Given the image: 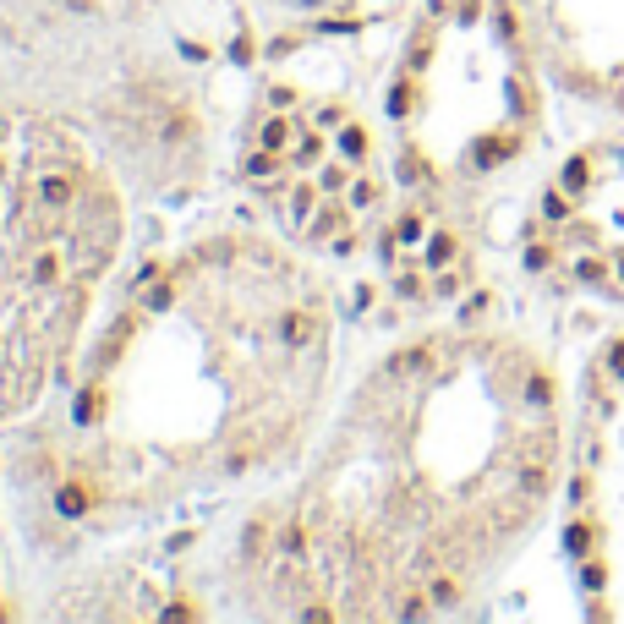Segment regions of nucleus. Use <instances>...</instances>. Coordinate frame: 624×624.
Segmentation results:
<instances>
[{"label": "nucleus", "instance_id": "obj_1", "mask_svg": "<svg viewBox=\"0 0 624 624\" xmlns=\"http://www.w3.org/2000/svg\"><path fill=\"white\" fill-rule=\"evenodd\" d=\"M55 515L61 520H83V515H94V488H88L83 477H66L61 488H55Z\"/></svg>", "mask_w": 624, "mask_h": 624}, {"label": "nucleus", "instance_id": "obj_2", "mask_svg": "<svg viewBox=\"0 0 624 624\" xmlns=\"http://www.w3.org/2000/svg\"><path fill=\"white\" fill-rule=\"evenodd\" d=\"M39 203L55 208V214H61V208H72L77 203V181L66 176V170H44V176H39Z\"/></svg>", "mask_w": 624, "mask_h": 624}, {"label": "nucleus", "instance_id": "obj_3", "mask_svg": "<svg viewBox=\"0 0 624 624\" xmlns=\"http://www.w3.org/2000/svg\"><path fill=\"white\" fill-rule=\"evenodd\" d=\"M104 406H110L104 384H83V389L72 395V422H77V427H99V422H104Z\"/></svg>", "mask_w": 624, "mask_h": 624}, {"label": "nucleus", "instance_id": "obj_4", "mask_svg": "<svg viewBox=\"0 0 624 624\" xmlns=\"http://www.w3.org/2000/svg\"><path fill=\"white\" fill-rule=\"evenodd\" d=\"M345 219H351V203H318V214L307 219V236L312 241H334L345 230Z\"/></svg>", "mask_w": 624, "mask_h": 624}, {"label": "nucleus", "instance_id": "obj_5", "mask_svg": "<svg viewBox=\"0 0 624 624\" xmlns=\"http://www.w3.org/2000/svg\"><path fill=\"white\" fill-rule=\"evenodd\" d=\"M515 148H520L515 137H477V143H471V170H499Z\"/></svg>", "mask_w": 624, "mask_h": 624}, {"label": "nucleus", "instance_id": "obj_6", "mask_svg": "<svg viewBox=\"0 0 624 624\" xmlns=\"http://www.w3.org/2000/svg\"><path fill=\"white\" fill-rule=\"evenodd\" d=\"M455 252H460V241L449 236V230H438V236L422 241V269H427V274H444L449 263H455Z\"/></svg>", "mask_w": 624, "mask_h": 624}, {"label": "nucleus", "instance_id": "obj_7", "mask_svg": "<svg viewBox=\"0 0 624 624\" xmlns=\"http://www.w3.org/2000/svg\"><path fill=\"white\" fill-rule=\"evenodd\" d=\"M312 334H318V318H312V312H285L280 318V345H291V351L312 345Z\"/></svg>", "mask_w": 624, "mask_h": 624}, {"label": "nucleus", "instance_id": "obj_8", "mask_svg": "<svg viewBox=\"0 0 624 624\" xmlns=\"http://www.w3.org/2000/svg\"><path fill=\"white\" fill-rule=\"evenodd\" d=\"M318 192L323 198H345V192H351V159H329V165L318 170Z\"/></svg>", "mask_w": 624, "mask_h": 624}, {"label": "nucleus", "instance_id": "obj_9", "mask_svg": "<svg viewBox=\"0 0 624 624\" xmlns=\"http://www.w3.org/2000/svg\"><path fill=\"white\" fill-rule=\"evenodd\" d=\"M291 137H296L291 115H269V121H263V132H258V143L274 148V154H285V148H291Z\"/></svg>", "mask_w": 624, "mask_h": 624}, {"label": "nucleus", "instance_id": "obj_10", "mask_svg": "<svg viewBox=\"0 0 624 624\" xmlns=\"http://www.w3.org/2000/svg\"><path fill=\"white\" fill-rule=\"evenodd\" d=\"M422 367H433V345H411V351L389 356L384 373H389V378H400V373H422Z\"/></svg>", "mask_w": 624, "mask_h": 624}, {"label": "nucleus", "instance_id": "obj_11", "mask_svg": "<svg viewBox=\"0 0 624 624\" xmlns=\"http://www.w3.org/2000/svg\"><path fill=\"white\" fill-rule=\"evenodd\" d=\"M334 148H340V159H351V165H362V159H367V126L345 121V126H340V137H334Z\"/></svg>", "mask_w": 624, "mask_h": 624}, {"label": "nucleus", "instance_id": "obj_12", "mask_svg": "<svg viewBox=\"0 0 624 624\" xmlns=\"http://www.w3.org/2000/svg\"><path fill=\"white\" fill-rule=\"evenodd\" d=\"M433 50H438V33L433 28H416V39H411V50H406V72L416 77L427 61H433Z\"/></svg>", "mask_w": 624, "mask_h": 624}, {"label": "nucleus", "instance_id": "obj_13", "mask_svg": "<svg viewBox=\"0 0 624 624\" xmlns=\"http://www.w3.org/2000/svg\"><path fill=\"white\" fill-rule=\"evenodd\" d=\"M323 148H329V137H323V126H312V132H302V137H296V165H318V159H323Z\"/></svg>", "mask_w": 624, "mask_h": 624}, {"label": "nucleus", "instance_id": "obj_14", "mask_svg": "<svg viewBox=\"0 0 624 624\" xmlns=\"http://www.w3.org/2000/svg\"><path fill=\"white\" fill-rule=\"evenodd\" d=\"M411 99H416V88H411V72H400V83L389 88V99H384V110L395 115V121H406L411 115Z\"/></svg>", "mask_w": 624, "mask_h": 624}, {"label": "nucleus", "instance_id": "obj_15", "mask_svg": "<svg viewBox=\"0 0 624 624\" xmlns=\"http://www.w3.org/2000/svg\"><path fill=\"white\" fill-rule=\"evenodd\" d=\"M280 165H285V154H274V148H263V143H258V154H247V176L252 181H269Z\"/></svg>", "mask_w": 624, "mask_h": 624}, {"label": "nucleus", "instance_id": "obj_16", "mask_svg": "<svg viewBox=\"0 0 624 624\" xmlns=\"http://www.w3.org/2000/svg\"><path fill=\"white\" fill-rule=\"evenodd\" d=\"M318 198H323L318 181H312V187H296V192H291V219H296V225H307V219L318 214Z\"/></svg>", "mask_w": 624, "mask_h": 624}, {"label": "nucleus", "instance_id": "obj_17", "mask_svg": "<svg viewBox=\"0 0 624 624\" xmlns=\"http://www.w3.org/2000/svg\"><path fill=\"white\" fill-rule=\"evenodd\" d=\"M280 553H285V559H307V526H302V520H285Z\"/></svg>", "mask_w": 624, "mask_h": 624}, {"label": "nucleus", "instance_id": "obj_18", "mask_svg": "<svg viewBox=\"0 0 624 624\" xmlns=\"http://www.w3.org/2000/svg\"><path fill=\"white\" fill-rule=\"evenodd\" d=\"M422 176H433V165L422 159V148H400V181H406V187H416Z\"/></svg>", "mask_w": 624, "mask_h": 624}, {"label": "nucleus", "instance_id": "obj_19", "mask_svg": "<svg viewBox=\"0 0 624 624\" xmlns=\"http://www.w3.org/2000/svg\"><path fill=\"white\" fill-rule=\"evenodd\" d=\"M427 597H433V608H455L460 603V581L455 575H433V581H427Z\"/></svg>", "mask_w": 624, "mask_h": 624}, {"label": "nucleus", "instance_id": "obj_20", "mask_svg": "<svg viewBox=\"0 0 624 624\" xmlns=\"http://www.w3.org/2000/svg\"><path fill=\"white\" fill-rule=\"evenodd\" d=\"M55 280H61V258H55V252H39V258H33V285L44 291V285H55Z\"/></svg>", "mask_w": 624, "mask_h": 624}, {"label": "nucleus", "instance_id": "obj_21", "mask_svg": "<svg viewBox=\"0 0 624 624\" xmlns=\"http://www.w3.org/2000/svg\"><path fill=\"white\" fill-rule=\"evenodd\" d=\"M345 121H351V110H345V104H318V115H312V126H323V132H340Z\"/></svg>", "mask_w": 624, "mask_h": 624}, {"label": "nucleus", "instance_id": "obj_22", "mask_svg": "<svg viewBox=\"0 0 624 624\" xmlns=\"http://www.w3.org/2000/svg\"><path fill=\"white\" fill-rule=\"evenodd\" d=\"M345 203H351V208H373V203H378V181H373V176L351 181V192H345Z\"/></svg>", "mask_w": 624, "mask_h": 624}, {"label": "nucleus", "instance_id": "obj_23", "mask_svg": "<svg viewBox=\"0 0 624 624\" xmlns=\"http://www.w3.org/2000/svg\"><path fill=\"white\" fill-rule=\"evenodd\" d=\"M422 214H416V208H411V214H400V225H395V236L400 241H406V247H422Z\"/></svg>", "mask_w": 624, "mask_h": 624}, {"label": "nucleus", "instance_id": "obj_24", "mask_svg": "<svg viewBox=\"0 0 624 624\" xmlns=\"http://www.w3.org/2000/svg\"><path fill=\"white\" fill-rule=\"evenodd\" d=\"M143 307H148V312H170V307H176V285H170V280H159L154 291L143 296Z\"/></svg>", "mask_w": 624, "mask_h": 624}, {"label": "nucleus", "instance_id": "obj_25", "mask_svg": "<svg viewBox=\"0 0 624 624\" xmlns=\"http://www.w3.org/2000/svg\"><path fill=\"white\" fill-rule=\"evenodd\" d=\"M526 400H531V406H548V400H553L548 373H531V378H526Z\"/></svg>", "mask_w": 624, "mask_h": 624}, {"label": "nucleus", "instance_id": "obj_26", "mask_svg": "<svg viewBox=\"0 0 624 624\" xmlns=\"http://www.w3.org/2000/svg\"><path fill=\"white\" fill-rule=\"evenodd\" d=\"M241 548H247V553H263V548H269V526H263V520H252V526L241 531Z\"/></svg>", "mask_w": 624, "mask_h": 624}, {"label": "nucleus", "instance_id": "obj_27", "mask_svg": "<svg viewBox=\"0 0 624 624\" xmlns=\"http://www.w3.org/2000/svg\"><path fill=\"white\" fill-rule=\"evenodd\" d=\"M165 619L170 624H192V619H198V608H192V603H165Z\"/></svg>", "mask_w": 624, "mask_h": 624}, {"label": "nucleus", "instance_id": "obj_28", "mask_svg": "<svg viewBox=\"0 0 624 624\" xmlns=\"http://www.w3.org/2000/svg\"><path fill=\"white\" fill-rule=\"evenodd\" d=\"M400 296H406V302H416V296H427L422 291V274H400V285H395Z\"/></svg>", "mask_w": 624, "mask_h": 624}, {"label": "nucleus", "instance_id": "obj_29", "mask_svg": "<svg viewBox=\"0 0 624 624\" xmlns=\"http://www.w3.org/2000/svg\"><path fill=\"white\" fill-rule=\"evenodd\" d=\"M230 55H236V61H252V55H258V39H252V33H241V39L230 44Z\"/></svg>", "mask_w": 624, "mask_h": 624}, {"label": "nucleus", "instance_id": "obj_30", "mask_svg": "<svg viewBox=\"0 0 624 624\" xmlns=\"http://www.w3.org/2000/svg\"><path fill=\"white\" fill-rule=\"evenodd\" d=\"M477 17H482V0H460V11H455V22H460V28H471Z\"/></svg>", "mask_w": 624, "mask_h": 624}, {"label": "nucleus", "instance_id": "obj_31", "mask_svg": "<svg viewBox=\"0 0 624 624\" xmlns=\"http://www.w3.org/2000/svg\"><path fill=\"white\" fill-rule=\"evenodd\" d=\"M269 99H274V110H291V104H296V88H291V83H274Z\"/></svg>", "mask_w": 624, "mask_h": 624}, {"label": "nucleus", "instance_id": "obj_32", "mask_svg": "<svg viewBox=\"0 0 624 624\" xmlns=\"http://www.w3.org/2000/svg\"><path fill=\"white\" fill-rule=\"evenodd\" d=\"M542 214H548V219H564V214H570V203H564L559 192H548V198H542Z\"/></svg>", "mask_w": 624, "mask_h": 624}, {"label": "nucleus", "instance_id": "obj_33", "mask_svg": "<svg viewBox=\"0 0 624 624\" xmlns=\"http://www.w3.org/2000/svg\"><path fill=\"white\" fill-rule=\"evenodd\" d=\"M252 466V455H247V449H236V455H225V471H230V477H241V471H247Z\"/></svg>", "mask_w": 624, "mask_h": 624}, {"label": "nucleus", "instance_id": "obj_34", "mask_svg": "<svg viewBox=\"0 0 624 624\" xmlns=\"http://www.w3.org/2000/svg\"><path fill=\"white\" fill-rule=\"evenodd\" d=\"M427 608H433V597H427V603H422V597H411V603H400V619H422Z\"/></svg>", "mask_w": 624, "mask_h": 624}, {"label": "nucleus", "instance_id": "obj_35", "mask_svg": "<svg viewBox=\"0 0 624 624\" xmlns=\"http://www.w3.org/2000/svg\"><path fill=\"white\" fill-rule=\"evenodd\" d=\"M460 285H455V274H438V285H433V296H455Z\"/></svg>", "mask_w": 624, "mask_h": 624}, {"label": "nucleus", "instance_id": "obj_36", "mask_svg": "<svg viewBox=\"0 0 624 624\" xmlns=\"http://www.w3.org/2000/svg\"><path fill=\"white\" fill-rule=\"evenodd\" d=\"M351 307L362 312V307H373V285H356V296H351Z\"/></svg>", "mask_w": 624, "mask_h": 624}, {"label": "nucleus", "instance_id": "obj_37", "mask_svg": "<svg viewBox=\"0 0 624 624\" xmlns=\"http://www.w3.org/2000/svg\"><path fill=\"white\" fill-rule=\"evenodd\" d=\"M302 619H307V624H329L334 614H329V608H302Z\"/></svg>", "mask_w": 624, "mask_h": 624}, {"label": "nucleus", "instance_id": "obj_38", "mask_svg": "<svg viewBox=\"0 0 624 624\" xmlns=\"http://www.w3.org/2000/svg\"><path fill=\"white\" fill-rule=\"evenodd\" d=\"M0 619H11V608H6V603H0Z\"/></svg>", "mask_w": 624, "mask_h": 624}]
</instances>
